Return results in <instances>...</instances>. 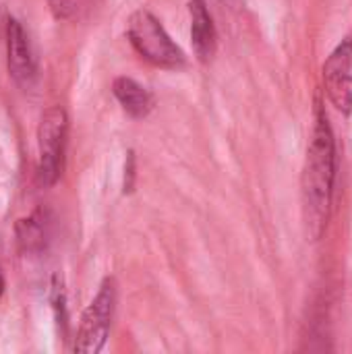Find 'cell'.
<instances>
[{
	"label": "cell",
	"mask_w": 352,
	"mask_h": 354,
	"mask_svg": "<svg viewBox=\"0 0 352 354\" xmlns=\"http://www.w3.org/2000/svg\"><path fill=\"white\" fill-rule=\"evenodd\" d=\"M336 180V139L324 108L317 104L315 127L307 147L301 193H303V216L307 232L317 241L330 220L332 197Z\"/></svg>",
	"instance_id": "1"
},
{
	"label": "cell",
	"mask_w": 352,
	"mask_h": 354,
	"mask_svg": "<svg viewBox=\"0 0 352 354\" xmlns=\"http://www.w3.org/2000/svg\"><path fill=\"white\" fill-rule=\"evenodd\" d=\"M127 37L135 52L160 68L185 66V52L172 41L162 23L145 8L135 10L127 23Z\"/></svg>",
	"instance_id": "2"
},
{
	"label": "cell",
	"mask_w": 352,
	"mask_h": 354,
	"mask_svg": "<svg viewBox=\"0 0 352 354\" xmlns=\"http://www.w3.org/2000/svg\"><path fill=\"white\" fill-rule=\"evenodd\" d=\"M68 135V116L60 106H52L41 114L37 129V180L41 187H52L64 168V149Z\"/></svg>",
	"instance_id": "3"
},
{
	"label": "cell",
	"mask_w": 352,
	"mask_h": 354,
	"mask_svg": "<svg viewBox=\"0 0 352 354\" xmlns=\"http://www.w3.org/2000/svg\"><path fill=\"white\" fill-rule=\"evenodd\" d=\"M116 309V282L114 278H106L95 295V299L85 309L73 351L79 354H95L106 346L112 317Z\"/></svg>",
	"instance_id": "4"
},
{
	"label": "cell",
	"mask_w": 352,
	"mask_h": 354,
	"mask_svg": "<svg viewBox=\"0 0 352 354\" xmlns=\"http://www.w3.org/2000/svg\"><path fill=\"white\" fill-rule=\"evenodd\" d=\"M324 85L338 112H352V37H344L324 64Z\"/></svg>",
	"instance_id": "5"
},
{
	"label": "cell",
	"mask_w": 352,
	"mask_h": 354,
	"mask_svg": "<svg viewBox=\"0 0 352 354\" xmlns=\"http://www.w3.org/2000/svg\"><path fill=\"white\" fill-rule=\"evenodd\" d=\"M6 54L12 81L19 87H31L37 79V60L27 31L15 17H8L6 21Z\"/></svg>",
	"instance_id": "6"
},
{
	"label": "cell",
	"mask_w": 352,
	"mask_h": 354,
	"mask_svg": "<svg viewBox=\"0 0 352 354\" xmlns=\"http://www.w3.org/2000/svg\"><path fill=\"white\" fill-rule=\"evenodd\" d=\"M189 17H191V39L193 50L201 62L212 60L218 48V33L212 19V12L205 0H191L189 2Z\"/></svg>",
	"instance_id": "7"
},
{
	"label": "cell",
	"mask_w": 352,
	"mask_h": 354,
	"mask_svg": "<svg viewBox=\"0 0 352 354\" xmlns=\"http://www.w3.org/2000/svg\"><path fill=\"white\" fill-rule=\"evenodd\" d=\"M17 245L23 253H41L52 236V214L44 207L35 209L31 216L21 218L15 226Z\"/></svg>",
	"instance_id": "8"
},
{
	"label": "cell",
	"mask_w": 352,
	"mask_h": 354,
	"mask_svg": "<svg viewBox=\"0 0 352 354\" xmlns=\"http://www.w3.org/2000/svg\"><path fill=\"white\" fill-rule=\"evenodd\" d=\"M112 93L124 112L133 118H145L154 110V95L135 79L118 77L112 83Z\"/></svg>",
	"instance_id": "9"
},
{
	"label": "cell",
	"mask_w": 352,
	"mask_h": 354,
	"mask_svg": "<svg viewBox=\"0 0 352 354\" xmlns=\"http://www.w3.org/2000/svg\"><path fill=\"white\" fill-rule=\"evenodd\" d=\"M48 6L58 21H73L87 8V0H48Z\"/></svg>",
	"instance_id": "10"
},
{
	"label": "cell",
	"mask_w": 352,
	"mask_h": 354,
	"mask_svg": "<svg viewBox=\"0 0 352 354\" xmlns=\"http://www.w3.org/2000/svg\"><path fill=\"white\" fill-rule=\"evenodd\" d=\"M2 290H4V278H2V274H0V295H2Z\"/></svg>",
	"instance_id": "11"
}]
</instances>
